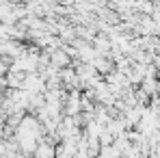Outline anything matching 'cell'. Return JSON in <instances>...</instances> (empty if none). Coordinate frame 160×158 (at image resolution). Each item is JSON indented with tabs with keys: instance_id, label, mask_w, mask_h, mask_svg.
Masks as SVG:
<instances>
[{
	"instance_id": "obj_1",
	"label": "cell",
	"mask_w": 160,
	"mask_h": 158,
	"mask_svg": "<svg viewBox=\"0 0 160 158\" xmlns=\"http://www.w3.org/2000/svg\"><path fill=\"white\" fill-rule=\"evenodd\" d=\"M52 156H54L52 145H48V143H41V145L37 147V158H52Z\"/></svg>"
},
{
	"instance_id": "obj_2",
	"label": "cell",
	"mask_w": 160,
	"mask_h": 158,
	"mask_svg": "<svg viewBox=\"0 0 160 158\" xmlns=\"http://www.w3.org/2000/svg\"><path fill=\"white\" fill-rule=\"evenodd\" d=\"M2 154H7V145L0 141V156H2Z\"/></svg>"
}]
</instances>
